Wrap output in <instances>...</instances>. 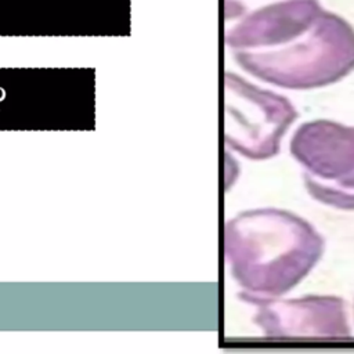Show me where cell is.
I'll use <instances>...</instances> for the list:
<instances>
[{
	"instance_id": "obj_1",
	"label": "cell",
	"mask_w": 354,
	"mask_h": 354,
	"mask_svg": "<svg viewBox=\"0 0 354 354\" xmlns=\"http://www.w3.org/2000/svg\"><path fill=\"white\" fill-rule=\"evenodd\" d=\"M228 256L238 282L252 295L278 297L299 285L324 253V238L282 209L242 213L230 225Z\"/></svg>"
},
{
	"instance_id": "obj_2",
	"label": "cell",
	"mask_w": 354,
	"mask_h": 354,
	"mask_svg": "<svg viewBox=\"0 0 354 354\" xmlns=\"http://www.w3.org/2000/svg\"><path fill=\"white\" fill-rule=\"evenodd\" d=\"M252 76L277 87L311 90L333 84L354 71V26L322 10L314 24L295 39L271 48L235 51Z\"/></svg>"
},
{
	"instance_id": "obj_3",
	"label": "cell",
	"mask_w": 354,
	"mask_h": 354,
	"mask_svg": "<svg viewBox=\"0 0 354 354\" xmlns=\"http://www.w3.org/2000/svg\"><path fill=\"white\" fill-rule=\"evenodd\" d=\"M289 149L315 201L354 210V126L325 119L306 122L295 131Z\"/></svg>"
},
{
	"instance_id": "obj_4",
	"label": "cell",
	"mask_w": 354,
	"mask_h": 354,
	"mask_svg": "<svg viewBox=\"0 0 354 354\" xmlns=\"http://www.w3.org/2000/svg\"><path fill=\"white\" fill-rule=\"evenodd\" d=\"M227 91L234 97L228 106L232 127L231 145L250 159L264 160L278 155L281 141L299 113L288 98L227 73Z\"/></svg>"
},
{
	"instance_id": "obj_5",
	"label": "cell",
	"mask_w": 354,
	"mask_h": 354,
	"mask_svg": "<svg viewBox=\"0 0 354 354\" xmlns=\"http://www.w3.org/2000/svg\"><path fill=\"white\" fill-rule=\"evenodd\" d=\"M225 41L235 51L283 44L306 32L324 10L319 0H225Z\"/></svg>"
},
{
	"instance_id": "obj_6",
	"label": "cell",
	"mask_w": 354,
	"mask_h": 354,
	"mask_svg": "<svg viewBox=\"0 0 354 354\" xmlns=\"http://www.w3.org/2000/svg\"><path fill=\"white\" fill-rule=\"evenodd\" d=\"M242 297L256 307L254 324L268 339H344L351 335L340 297L281 299L252 293Z\"/></svg>"
}]
</instances>
